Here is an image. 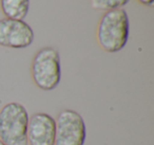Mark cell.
Masks as SVG:
<instances>
[{
  "label": "cell",
  "instance_id": "1",
  "mask_svg": "<svg viewBox=\"0 0 154 145\" xmlns=\"http://www.w3.org/2000/svg\"><path fill=\"white\" fill-rule=\"evenodd\" d=\"M130 35L129 16L124 9L108 11L97 26L96 38L99 47L108 53H116L125 48Z\"/></svg>",
  "mask_w": 154,
  "mask_h": 145
},
{
  "label": "cell",
  "instance_id": "2",
  "mask_svg": "<svg viewBox=\"0 0 154 145\" xmlns=\"http://www.w3.org/2000/svg\"><path fill=\"white\" fill-rule=\"evenodd\" d=\"M30 115L22 104L11 102L0 109V141L5 145H28Z\"/></svg>",
  "mask_w": 154,
  "mask_h": 145
},
{
  "label": "cell",
  "instance_id": "3",
  "mask_svg": "<svg viewBox=\"0 0 154 145\" xmlns=\"http://www.w3.org/2000/svg\"><path fill=\"white\" fill-rule=\"evenodd\" d=\"M34 84L41 90H54L61 79V66L58 51L53 47H43L36 52L31 65Z\"/></svg>",
  "mask_w": 154,
  "mask_h": 145
},
{
  "label": "cell",
  "instance_id": "4",
  "mask_svg": "<svg viewBox=\"0 0 154 145\" xmlns=\"http://www.w3.org/2000/svg\"><path fill=\"white\" fill-rule=\"evenodd\" d=\"M55 122V145H85L86 123L77 111L63 109L58 113Z\"/></svg>",
  "mask_w": 154,
  "mask_h": 145
},
{
  "label": "cell",
  "instance_id": "5",
  "mask_svg": "<svg viewBox=\"0 0 154 145\" xmlns=\"http://www.w3.org/2000/svg\"><path fill=\"white\" fill-rule=\"evenodd\" d=\"M34 31L23 20L0 19V46L11 49H23L32 45Z\"/></svg>",
  "mask_w": 154,
  "mask_h": 145
},
{
  "label": "cell",
  "instance_id": "6",
  "mask_svg": "<svg viewBox=\"0 0 154 145\" xmlns=\"http://www.w3.org/2000/svg\"><path fill=\"white\" fill-rule=\"evenodd\" d=\"M56 122L52 115L36 112L29 119L28 145H55Z\"/></svg>",
  "mask_w": 154,
  "mask_h": 145
},
{
  "label": "cell",
  "instance_id": "7",
  "mask_svg": "<svg viewBox=\"0 0 154 145\" xmlns=\"http://www.w3.org/2000/svg\"><path fill=\"white\" fill-rule=\"evenodd\" d=\"M0 8L5 18L23 20L30 10V0H0Z\"/></svg>",
  "mask_w": 154,
  "mask_h": 145
},
{
  "label": "cell",
  "instance_id": "8",
  "mask_svg": "<svg viewBox=\"0 0 154 145\" xmlns=\"http://www.w3.org/2000/svg\"><path fill=\"white\" fill-rule=\"evenodd\" d=\"M130 0H91V5L93 9L98 11H113L122 9L129 3Z\"/></svg>",
  "mask_w": 154,
  "mask_h": 145
},
{
  "label": "cell",
  "instance_id": "9",
  "mask_svg": "<svg viewBox=\"0 0 154 145\" xmlns=\"http://www.w3.org/2000/svg\"><path fill=\"white\" fill-rule=\"evenodd\" d=\"M136 1H138L139 3H141V5H148V7H151V5H153V1H154V0H136Z\"/></svg>",
  "mask_w": 154,
  "mask_h": 145
},
{
  "label": "cell",
  "instance_id": "10",
  "mask_svg": "<svg viewBox=\"0 0 154 145\" xmlns=\"http://www.w3.org/2000/svg\"><path fill=\"white\" fill-rule=\"evenodd\" d=\"M0 145H5V143L2 142V141H0Z\"/></svg>",
  "mask_w": 154,
  "mask_h": 145
}]
</instances>
